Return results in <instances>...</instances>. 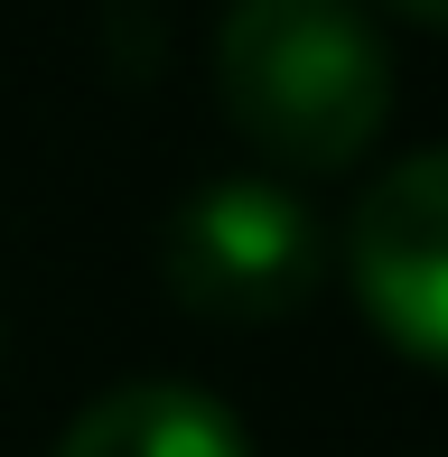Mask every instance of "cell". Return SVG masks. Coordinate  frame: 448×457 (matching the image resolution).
<instances>
[{
    "label": "cell",
    "mask_w": 448,
    "mask_h": 457,
    "mask_svg": "<svg viewBox=\"0 0 448 457\" xmlns=\"http://www.w3.org/2000/svg\"><path fill=\"white\" fill-rule=\"evenodd\" d=\"M56 457H253V439L196 383H121L56 439Z\"/></svg>",
    "instance_id": "277c9868"
},
{
    "label": "cell",
    "mask_w": 448,
    "mask_h": 457,
    "mask_svg": "<svg viewBox=\"0 0 448 457\" xmlns=\"http://www.w3.org/2000/svg\"><path fill=\"white\" fill-rule=\"evenodd\" d=\"M355 299L402 355L448 373V150H411L364 187L345 224Z\"/></svg>",
    "instance_id": "3957f363"
},
{
    "label": "cell",
    "mask_w": 448,
    "mask_h": 457,
    "mask_svg": "<svg viewBox=\"0 0 448 457\" xmlns=\"http://www.w3.org/2000/svg\"><path fill=\"white\" fill-rule=\"evenodd\" d=\"M159 271L196 318H290L318 289V215L280 178H206L178 196Z\"/></svg>",
    "instance_id": "7a4b0ae2"
},
{
    "label": "cell",
    "mask_w": 448,
    "mask_h": 457,
    "mask_svg": "<svg viewBox=\"0 0 448 457\" xmlns=\"http://www.w3.org/2000/svg\"><path fill=\"white\" fill-rule=\"evenodd\" d=\"M215 94L280 169H345L393 112V56L355 0H234L215 29Z\"/></svg>",
    "instance_id": "6da1fadb"
},
{
    "label": "cell",
    "mask_w": 448,
    "mask_h": 457,
    "mask_svg": "<svg viewBox=\"0 0 448 457\" xmlns=\"http://www.w3.org/2000/svg\"><path fill=\"white\" fill-rule=\"evenodd\" d=\"M393 10H411V19H430V29H448V0H393Z\"/></svg>",
    "instance_id": "5b68a950"
}]
</instances>
